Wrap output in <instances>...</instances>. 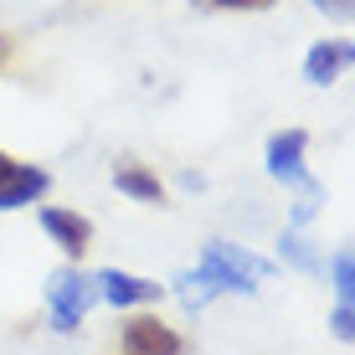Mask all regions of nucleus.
<instances>
[{
	"instance_id": "f257e3e1",
	"label": "nucleus",
	"mask_w": 355,
	"mask_h": 355,
	"mask_svg": "<svg viewBox=\"0 0 355 355\" xmlns=\"http://www.w3.org/2000/svg\"><path fill=\"white\" fill-rule=\"evenodd\" d=\"M201 268L227 288H258L268 273H273V263L258 258V252H248V248H232V242H206L201 248Z\"/></svg>"
},
{
	"instance_id": "f03ea898",
	"label": "nucleus",
	"mask_w": 355,
	"mask_h": 355,
	"mask_svg": "<svg viewBox=\"0 0 355 355\" xmlns=\"http://www.w3.org/2000/svg\"><path fill=\"white\" fill-rule=\"evenodd\" d=\"M304 144H309V134H304V129L273 134V139H268V175L284 180V186H293L299 196H324V191L309 180V170H304Z\"/></svg>"
},
{
	"instance_id": "7ed1b4c3",
	"label": "nucleus",
	"mask_w": 355,
	"mask_h": 355,
	"mask_svg": "<svg viewBox=\"0 0 355 355\" xmlns=\"http://www.w3.org/2000/svg\"><path fill=\"white\" fill-rule=\"evenodd\" d=\"M46 299H52L57 329H78L83 314H88L93 299H98V278H83V273H72V268H62V273H52V284H46Z\"/></svg>"
},
{
	"instance_id": "20e7f679",
	"label": "nucleus",
	"mask_w": 355,
	"mask_h": 355,
	"mask_svg": "<svg viewBox=\"0 0 355 355\" xmlns=\"http://www.w3.org/2000/svg\"><path fill=\"white\" fill-rule=\"evenodd\" d=\"M42 191H46V170L21 165V160H10V155L0 150V211H16V206L36 201Z\"/></svg>"
},
{
	"instance_id": "39448f33",
	"label": "nucleus",
	"mask_w": 355,
	"mask_h": 355,
	"mask_svg": "<svg viewBox=\"0 0 355 355\" xmlns=\"http://www.w3.org/2000/svg\"><path fill=\"white\" fill-rule=\"evenodd\" d=\"M124 355H186V340H180L170 324L139 314V320L124 324Z\"/></svg>"
},
{
	"instance_id": "423d86ee",
	"label": "nucleus",
	"mask_w": 355,
	"mask_h": 355,
	"mask_svg": "<svg viewBox=\"0 0 355 355\" xmlns=\"http://www.w3.org/2000/svg\"><path fill=\"white\" fill-rule=\"evenodd\" d=\"M42 227H46V237H52L62 252H72V258H83L88 242H93V222H88V216H78V211H57V206H46Z\"/></svg>"
},
{
	"instance_id": "0eeeda50",
	"label": "nucleus",
	"mask_w": 355,
	"mask_h": 355,
	"mask_svg": "<svg viewBox=\"0 0 355 355\" xmlns=\"http://www.w3.org/2000/svg\"><path fill=\"white\" fill-rule=\"evenodd\" d=\"M345 67H355V42H320V46H309V57H304V78H309L314 88L335 83Z\"/></svg>"
},
{
	"instance_id": "6e6552de",
	"label": "nucleus",
	"mask_w": 355,
	"mask_h": 355,
	"mask_svg": "<svg viewBox=\"0 0 355 355\" xmlns=\"http://www.w3.org/2000/svg\"><path fill=\"white\" fill-rule=\"evenodd\" d=\"M98 293H103L108 304H119V309H124V304H150V299H160V284L108 268V273H98Z\"/></svg>"
},
{
	"instance_id": "1a4fd4ad",
	"label": "nucleus",
	"mask_w": 355,
	"mask_h": 355,
	"mask_svg": "<svg viewBox=\"0 0 355 355\" xmlns=\"http://www.w3.org/2000/svg\"><path fill=\"white\" fill-rule=\"evenodd\" d=\"M114 186L124 191V196H134V201H144V206H160V201H165V186H160L144 165H119V170H114Z\"/></svg>"
},
{
	"instance_id": "9d476101",
	"label": "nucleus",
	"mask_w": 355,
	"mask_h": 355,
	"mask_svg": "<svg viewBox=\"0 0 355 355\" xmlns=\"http://www.w3.org/2000/svg\"><path fill=\"white\" fill-rule=\"evenodd\" d=\"M175 284H180V304H186V309H201V304H211L216 293H222V284H216L206 268H196V273H180Z\"/></svg>"
},
{
	"instance_id": "9b49d317",
	"label": "nucleus",
	"mask_w": 355,
	"mask_h": 355,
	"mask_svg": "<svg viewBox=\"0 0 355 355\" xmlns=\"http://www.w3.org/2000/svg\"><path fill=\"white\" fill-rule=\"evenodd\" d=\"M329 278H335L340 304H350V309H355V248H340V258H335V268H329Z\"/></svg>"
},
{
	"instance_id": "f8f14e48",
	"label": "nucleus",
	"mask_w": 355,
	"mask_h": 355,
	"mask_svg": "<svg viewBox=\"0 0 355 355\" xmlns=\"http://www.w3.org/2000/svg\"><path fill=\"white\" fill-rule=\"evenodd\" d=\"M329 329H335L345 345H355V309H350V304H340V309L329 314Z\"/></svg>"
},
{
	"instance_id": "ddd939ff",
	"label": "nucleus",
	"mask_w": 355,
	"mask_h": 355,
	"mask_svg": "<svg viewBox=\"0 0 355 355\" xmlns=\"http://www.w3.org/2000/svg\"><path fill=\"white\" fill-rule=\"evenodd\" d=\"M314 10H324L329 21H355V0H314Z\"/></svg>"
},
{
	"instance_id": "4468645a",
	"label": "nucleus",
	"mask_w": 355,
	"mask_h": 355,
	"mask_svg": "<svg viewBox=\"0 0 355 355\" xmlns=\"http://www.w3.org/2000/svg\"><path fill=\"white\" fill-rule=\"evenodd\" d=\"M288 258H293V263H299V268H320V263H314V252H309V248H304V242H299V237H288Z\"/></svg>"
},
{
	"instance_id": "2eb2a0df",
	"label": "nucleus",
	"mask_w": 355,
	"mask_h": 355,
	"mask_svg": "<svg viewBox=\"0 0 355 355\" xmlns=\"http://www.w3.org/2000/svg\"><path fill=\"white\" fill-rule=\"evenodd\" d=\"M211 6H227V10H258L268 0H211Z\"/></svg>"
}]
</instances>
